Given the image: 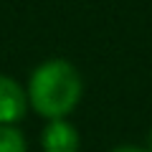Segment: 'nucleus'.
Masks as SVG:
<instances>
[{
    "label": "nucleus",
    "instance_id": "nucleus-4",
    "mask_svg": "<svg viewBox=\"0 0 152 152\" xmlns=\"http://www.w3.org/2000/svg\"><path fill=\"white\" fill-rule=\"evenodd\" d=\"M0 152H26V140L15 127L0 124Z\"/></svg>",
    "mask_w": 152,
    "mask_h": 152
},
{
    "label": "nucleus",
    "instance_id": "nucleus-3",
    "mask_svg": "<svg viewBox=\"0 0 152 152\" xmlns=\"http://www.w3.org/2000/svg\"><path fill=\"white\" fill-rule=\"evenodd\" d=\"M43 150L46 152H79V132L66 119H53L43 129Z\"/></svg>",
    "mask_w": 152,
    "mask_h": 152
},
{
    "label": "nucleus",
    "instance_id": "nucleus-2",
    "mask_svg": "<svg viewBox=\"0 0 152 152\" xmlns=\"http://www.w3.org/2000/svg\"><path fill=\"white\" fill-rule=\"evenodd\" d=\"M26 91L23 86L10 79V76H0V124H8L10 127L13 122L23 119L26 114Z\"/></svg>",
    "mask_w": 152,
    "mask_h": 152
},
{
    "label": "nucleus",
    "instance_id": "nucleus-6",
    "mask_svg": "<svg viewBox=\"0 0 152 152\" xmlns=\"http://www.w3.org/2000/svg\"><path fill=\"white\" fill-rule=\"evenodd\" d=\"M147 152H152V134H150V150H147Z\"/></svg>",
    "mask_w": 152,
    "mask_h": 152
},
{
    "label": "nucleus",
    "instance_id": "nucleus-5",
    "mask_svg": "<svg viewBox=\"0 0 152 152\" xmlns=\"http://www.w3.org/2000/svg\"><path fill=\"white\" fill-rule=\"evenodd\" d=\"M112 152H147V150H142V147H132V145H124V147H117V150H112Z\"/></svg>",
    "mask_w": 152,
    "mask_h": 152
},
{
    "label": "nucleus",
    "instance_id": "nucleus-1",
    "mask_svg": "<svg viewBox=\"0 0 152 152\" xmlns=\"http://www.w3.org/2000/svg\"><path fill=\"white\" fill-rule=\"evenodd\" d=\"M28 99L38 114L53 119H64L81 99V76L69 61H46L31 76Z\"/></svg>",
    "mask_w": 152,
    "mask_h": 152
}]
</instances>
